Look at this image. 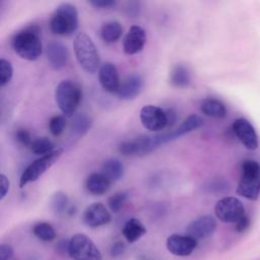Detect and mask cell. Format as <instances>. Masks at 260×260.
Instances as JSON below:
<instances>
[{"label": "cell", "mask_w": 260, "mask_h": 260, "mask_svg": "<svg viewBox=\"0 0 260 260\" xmlns=\"http://www.w3.org/2000/svg\"><path fill=\"white\" fill-rule=\"evenodd\" d=\"M55 100L62 114L72 117L82 100V89L76 81L64 79L55 88Z\"/></svg>", "instance_id": "cell-3"}, {"label": "cell", "mask_w": 260, "mask_h": 260, "mask_svg": "<svg viewBox=\"0 0 260 260\" xmlns=\"http://www.w3.org/2000/svg\"><path fill=\"white\" fill-rule=\"evenodd\" d=\"M155 148L154 136L143 135L131 140L123 141L119 145V152L123 155H144Z\"/></svg>", "instance_id": "cell-10"}, {"label": "cell", "mask_w": 260, "mask_h": 260, "mask_svg": "<svg viewBox=\"0 0 260 260\" xmlns=\"http://www.w3.org/2000/svg\"><path fill=\"white\" fill-rule=\"evenodd\" d=\"M13 76V68L8 60L0 59V86L6 85Z\"/></svg>", "instance_id": "cell-32"}, {"label": "cell", "mask_w": 260, "mask_h": 260, "mask_svg": "<svg viewBox=\"0 0 260 260\" xmlns=\"http://www.w3.org/2000/svg\"><path fill=\"white\" fill-rule=\"evenodd\" d=\"M10 189V182L9 179L3 174H0V200H3L6 195L8 194Z\"/></svg>", "instance_id": "cell-34"}, {"label": "cell", "mask_w": 260, "mask_h": 260, "mask_svg": "<svg viewBox=\"0 0 260 260\" xmlns=\"http://www.w3.org/2000/svg\"><path fill=\"white\" fill-rule=\"evenodd\" d=\"M13 256V248L9 244H1L0 260H9Z\"/></svg>", "instance_id": "cell-36"}, {"label": "cell", "mask_w": 260, "mask_h": 260, "mask_svg": "<svg viewBox=\"0 0 260 260\" xmlns=\"http://www.w3.org/2000/svg\"><path fill=\"white\" fill-rule=\"evenodd\" d=\"M237 194L255 201L260 195V165L255 160L242 164V176L237 187Z\"/></svg>", "instance_id": "cell-5"}, {"label": "cell", "mask_w": 260, "mask_h": 260, "mask_svg": "<svg viewBox=\"0 0 260 260\" xmlns=\"http://www.w3.org/2000/svg\"><path fill=\"white\" fill-rule=\"evenodd\" d=\"M111 184V181L102 173H92L86 178L85 188L90 194L100 196L109 191Z\"/></svg>", "instance_id": "cell-19"}, {"label": "cell", "mask_w": 260, "mask_h": 260, "mask_svg": "<svg viewBox=\"0 0 260 260\" xmlns=\"http://www.w3.org/2000/svg\"><path fill=\"white\" fill-rule=\"evenodd\" d=\"M214 212L220 221L228 223H236L246 214L243 203L233 196H226L219 199L214 206Z\"/></svg>", "instance_id": "cell-8"}, {"label": "cell", "mask_w": 260, "mask_h": 260, "mask_svg": "<svg viewBox=\"0 0 260 260\" xmlns=\"http://www.w3.org/2000/svg\"><path fill=\"white\" fill-rule=\"evenodd\" d=\"M73 48L78 64L86 73L92 74L100 69L101 58L98 48L85 32L76 35Z\"/></svg>", "instance_id": "cell-2"}, {"label": "cell", "mask_w": 260, "mask_h": 260, "mask_svg": "<svg viewBox=\"0 0 260 260\" xmlns=\"http://www.w3.org/2000/svg\"><path fill=\"white\" fill-rule=\"evenodd\" d=\"M82 220L89 228H99L111 221V214L103 203L93 202L84 209Z\"/></svg>", "instance_id": "cell-13"}, {"label": "cell", "mask_w": 260, "mask_h": 260, "mask_svg": "<svg viewBox=\"0 0 260 260\" xmlns=\"http://www.w3.org/2000/svg\"><path fill=\"white\" fill-rule=\"evenodd\" d=\"M202 124H203V120L198 115L193 114V115L188 116L176 130H174L172 132H168L170 141L177 139L187 133H190V132L198 129L199 127L202 126Z\"/></svg>", "instance_id": "cell-21"}, {"label": "cell", "mask_w": 260, "mask_h": 260, "mask_svg": "<svg viewBox=\"0 0 260 260\" xmlns=\"http://www.w3.org/2000/svg\"><path fill=\"white\" fill-rule=\"evenodd\" d=\"M169 252L176 256H189L197 247V240L178 234H173L168 237L166 242Z\"/></svg>", "instance_id": "cell-14"}, {"label": "cell", "mask_w": 260, "mask_h": 260, "mask_svg": "<svg viewBox=\"0 0 260 260\" xmlns=\"http://www.w3.org/2000/svg\"><path fill=\"white\" fill-rule=\"evenodd\" d=\"M216 219L212 215H202L192 220L187 229V236L195 240H203L210 237L216 230Z\"/></svg>", "instance_id": "cell-11"}, {"label": "cell", "mask_w": 260, "mask_h": 260, "mask_svg": "<svg viewBox=\"0 0 260 260\" xmlns=\"http://www.w3.org/2000/svg\"><path fill=\"white\" fill-rule=\"evenodd\" d=\"M139 118L143 127L149 131L158 132L168 127L167 112L157 106H143L140 110Z\"/></svg>", "instance_id": "cell-9"}, {"label": "cell", "mask_w": 260, "mask_h": 260, "mask_svg": "<svg viewBox=\"0 0 260 260\" xmlns=\"http://www.w3.org/2000/svg\"><path fill=\"white\" fill-rule=\"evenodd\" d=\"M170 81L176 87H187L191 82V73L188 67L182 64L176 65L171 71Z\"/></svg>", "instance_id": "cell-25"}, {"label": "cell", "mask_w": 260, "mask_h": 260, "mask_svg": "<svg viewBox=\"0 0 260 260\" xmlns=\"http://www.w3.org/2000/svg\"><path fill=\"white\" fill-rule=\"evenodd\" d=\"M250 226V218L247 214H245L242 218H240L237 222H236V231L238 233H243L245 231H247Z\"/></svg>", "instance_id": "cell-37"}, {"label": "cell", "mask_w": 260, "mask_h": 260, "mask_svg": "<svg viewBox=\"0 0 260 260\" xmlns=\"http://www.w3.org/2000/svg\"><path fill=\"white\" fill-rule=\"evenodd\" d=\"M88 3L95 8H111L116 5L114 0H91Z\"/></svg>", "instance_id": "cell-38"}, {"label": "cell", "mask_w": 260, "mask_h": 260, "mask_svg": "<svg viewBox=\"0 0 260 260\" xmlns=\"http://www.w3.org/2000/svg\"><path fill=\"white\" fill-rule=\"evenodd\" d=\"M145 43V30L139 25H132L123 40L124 53L127 55H135L142 51Z\"/></svg>", "instance_id": "cell-15"}, {"label": "cell", "mask_w": 260, "mask_h": 260, "mask_svg": "<svg viewBox=\"0 0 260 260\" xmlns=\"http://www.w3.org/2000/svg\"><path fill=\"white\" fill-rule=\"evenodd\" d=\"M34 235L43 242H52L56 238V231L49 222H38L32 228Z\"/></svg>", "instance_id": "cell-27"}, {"label": "cell", "mask_w": 260, "mask_h": 260, "mask_svg": "<svg viewBox=\"0 0 260 260\" xmlns=\"http://www.w3.org/2000/svg\"><path fill=\"white\" fill-rule=\"evenodd\" d=\"M29 148L35 154L40 156L48 154L56 149L54 143L48 137H38L34 139Z\"/></svg>", "instance_id": "cell-28"}, {"label": "cell", "mask_w": 260, "mask_h": 260, "mask_svg": "<svg viewBox=\"0 0 260 260\" xmlns=\"http://www.w3.org/2000/svg\"><path fill=\"white\" fill-rule=\"evenodd\" d=\"M201 112L211 118H224L226 115V108L222 102L216 99L208 98L202 101L200 105Z\"/></svg>", "instance_id": "cell-22"}, {"label": "cell", "mask_w": 260, "mask_h": 260, "mask_svg": "<svg viewBox=\"0 0 260 260\" xmlns=\"http://www.w3.org/2000/svg\"><path fill=\"white\" fill-rule=\"evenodd\" d=\"M128 192L126 191H119L115 194H113L109 199H108V205L109 208L111 209V211H113L114 213L119 212L122 207L124 206L125 202L128 199Z\"/></svg>", "instance_id": "cell-30"}, {"label": "cell", "mask_w": 260, "mask_h": 260, "mask_svg": "<svg viewBox=\"0 0 260 260\" xmlns=\"http://www.w3.org/2000/svg\"><path fill=\"white\" fill-rule=\"evenodd\" d=\"M12 48L24 60L35 61L39 59L43 52L40 27L38 25H29L16 32L12 39Z\"/></svg>", "instance_id": "cell-1"}, {"label": "cell", "mask_w": 260, "mask_h": 260, "mask_svg": "<svg viewBox=\"0 0 260 260\" xmlns=\"http://www.w3.org/2000/svg\"><path fill=\"white\" fill-rule=\"evenodd\" d=\"M211 191H215V192H222L228 188V185L224 181H216L213 182L212 184H210L209 186Z\"/></svg>", "instance_id": "cell-39"}, {"label": "cell", "mask_w": 260, "mask_h": 260, "mask_svg": "<svg viewBox=\"0 0 260 260\" xmlns=\"http://www.w3.org/2000/svg\"><path fill=\"white\" fill-rule=\"evenodd\" d=\"M101 173L105 175L111 181V183L118 182L124 175V165L118 158H109L103 164Z\"/></svg>", "instance_id": "cell-23"}, {"label": "cell", "mask_w": 260, "mask_h": 260, "mask_svg": "<svg viewBox=\"0 0 260 260\" xmlns=\"http://www.w3.org/2000/svg\"><path fill=\"white\" fill-rule=\"evenodd\" d=\"M91 127V119L85 114H78L74 116L71 122V131L77 136H83Z\"/></svg>", "instance_id": "cell-26"}, {"label": "cell", "mask_w": 260, "mask_h": 260, "mask_svg": "<svg viewBox=\"0 0 260 260\" xmlns=\"http://www.w3.org/2000/svg\"><path fill=\"white\" fill-rule=\"evenodd\" d=\"M166 112H167V117H168V127H170L175 124L177 116H176V113L172 109H169Z\"/></svg>", "instance_id": "cell-40"}, {"label": "cell", "mask_w": 260, "mask_h": 260, "mask_svg": "<svg viewBox=\"0 0 260 260\" xmlns=\"http://www.w3.org/2000/svg\"><path fill=\"white\" fill-rule=\"evenodd\" d=\"M144 85V80L139 74H131L127 76L119 86L116 92L118 98L123 101H130L135 99L142 90Z\"/></svg>", "instance_id": "cell-18"}, {"label": "cell", "mask_w": 260, "mask_h": 260, "mask_svg": "<svg viewBox=\"0 0 260 260\" xmlns=\"http://www.w3.org/2000/svg\"><path fill=\"white\" fill-rule=\"evenodd\" d=\"M99 80L106 91L116 93L121 83L116 65L111 62L103 63L99 69Z\"/></svg>", "instance_id": "cell-16"}, {"label": "cell", "mask_w": 260, "mask_h": 260, "mask_svg": "<svg viewBox=\"0 0 260 260\" xmlns=\"http://www.w3.org/2000/svg\"><path fill=\"white\" fill-rule=\"evenodd\" d=\"M67 253L72 260H102L98 246L84 234H75L68 241Z\"/></svg>", "instance_id": "cell-7"}, {"label": "cell", "mask_w": 260, "mask_h": 260, "mask_svg": "<svg viewBox=\"0 0 260 260\" xmlns=\"http://www.w3.org/2000/svg\"><path fill=\"white\" fill-rule=\"evenodd\" d=\"M49 24L53 34L70 36L78 28L77 8L68 2L61 3L53 12Z\"/></svg>", "instance_id": "cell-4"}, {"label": "cell", "mask_w": 260, "mask_h": 260, "mask_svg": "<svg viewBox=\"0 0 260 260\" xmlns=\"http://www.w3.org/2000/svg\"><path fill=\"white\" fill-rule=\"evenodd\" d=\"M123 27L119 21L110 20L105 22L101 27V38L108 44L116 43L122 36Z\"/></svg>", "instance_id": "cell-24"}, {"label": "cell", "mask_w": 260, "mask_h": 260, "mask_svg": "<svg viewBox=\"0 0 260 260\" xmlns=\"http://www.w3.org/2000/svg\"><path fill=\"white\" fill-rule=\"evenodd\" d=\"M63 153V149L58 147L52 152L42 155L31 161L22 172L19 179V187L23 188L27 184L39 180L57 160Z\"/></svg>", "instance_id": "cell-6"}, {"label": "cell", "mask_w": 260, "mask_h": 260, "mask_svg": "<svg viewBox=\"0 0 260 260\" xmlns=\"http://www.w3.org/2000/svg\"><path fill=\"white\" fill-rule=\"evenodd\" d=\"M146 232L147 231L144 224L138 218L135 217L128 219L122 229L123 237L130 244L138 241L141 237H143L146 234Z\"/></svg>", "instance_id": "cell-20"}, {"label": "cell", "mask_w": 260, "mask_h": 260, "mask_svg": "<svg viewBox=\"0 0 260 260\" xmlns=\"http://www.w3.org/2000/svg\"><path fill=\"white\" fill-rule=\"evenodd\" d=\"M233 131L243 145L254 150L258 147V136L252 124L245 118H239L233 123Z\"/></svg>", "instance_id": "cell-12"}, {"label": "cell", "mask_w": 260, "mask_h": 260, "mask_svg": "<svg viewBox=\"0 0 260 260\" xmlns=\"http://www.w3.org/2000/svg\"><path fill=\"white\" fill-rule=\"evenodd\" d=\"M124 250H125V245L123 242L121 241H117L115 242L112 247H111V250H110V254L112 257L114 258H117L119 256H121L123 253H124Z\"/></svg>", "instance_id": "cell-35"}, {"label": "cell", "mask_w": 260, "mask_h": 260, "mask_svg": "<svg viewBox=\"0 0 260 260\" xmlns=\"http://www.w3.org/2000/svg\"><path fill=\"white\" fill-rule=\"evenodd\" d=\"M67 125V120L64 115L53 116L49 121V130L55 137L61 135Z\"/></svg>", "instance_id": "cell-31"}, {"label": "cell", "mask_w": 260, "mask_h": 260, "mask_svg": "<svg viewBox=\"0 0 260 260\" xmlns=\"http://www.w3.org/2000/svg\"><path fill=\"white\" fill-rule=\"evenodd\" d=\"M15 138L21 145H24V146H30L32 142L29 132L24 128H19L16 130Z\"/></svg>", "instance_id": "cell-33"}, {"label": "cell", "mask_w": 260, "mask_h": 260, "mask_svg": "<svg viewBox=\"0 0 260 260\" xmlns=\"http://www.w3.org/2000/svg\"><path fill=\"white\" fill-rule=\"evenodd\" d=\"M68 50L59 41H52L47 46V59L53 70L63 69L68 62Z\"/></svg>", "instance_id": "cell-17"}, {"label": "cell", "mask_w": 260, "mask_h": 260, "mask_svg": "<svg viewBox=\"0 0 260 260\" xmlns=\"http://www.w3.org/2000/svg\"><path fill=\"white\" fill-rule=\"evenodd\" d=\"M68 197L62 191L55 192L51 197V206L56 214H63L68 207Z\"/></svg>", "instance_id": "cell-29"}]
</instances>
